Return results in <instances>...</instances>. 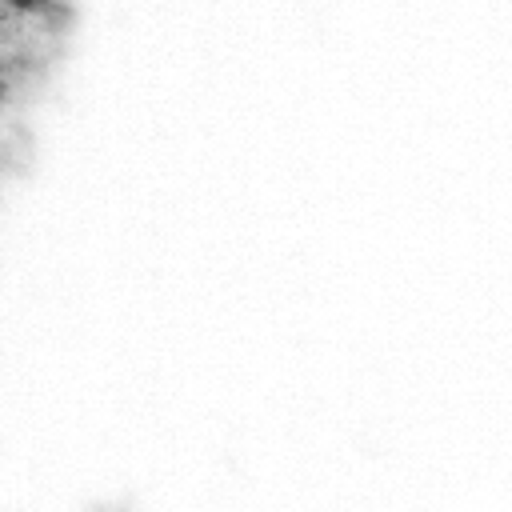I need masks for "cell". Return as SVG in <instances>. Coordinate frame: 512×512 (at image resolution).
Here are the masks:
<instances>
[{"label":"cell","instance_id":"cell-1","mask_svg":"<svg viewBox=\"0 0 512 512\" xmlns=\"http://www.w3.org/2000/svg\"><path fill=\"white\" fill-rule=\"evenodd\" d=\"M16 12H32V16H40V12H48L52 8V0H8Z\"/></svg>","mask_w":512,"mask_h":512}]
</instances>
